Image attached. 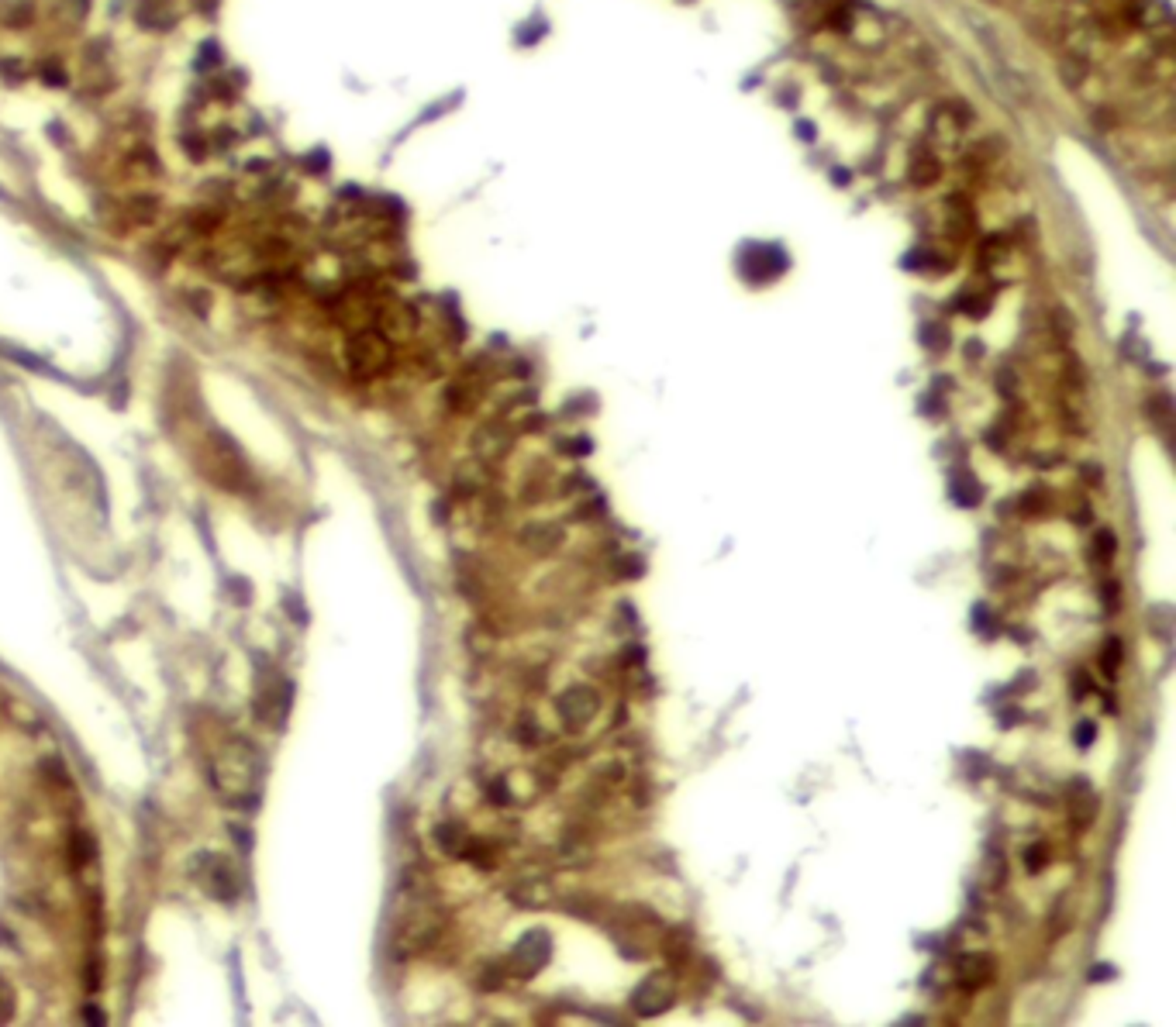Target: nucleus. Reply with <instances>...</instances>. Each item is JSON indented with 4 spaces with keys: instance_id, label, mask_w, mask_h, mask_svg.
<instances>
[{
    "instance_id": "obj_13",
    "label": "nucleus",
    "mask_w": 1176,
    "mask_h": 1027,
    "mask_svg": "<svg viewBox=\"0 0 1176 1027\" xmlns=\"http://www.w3.org/2000/svg\"><path fill=\"white\" fill-rule=\"evenodd\" d=\"M435 841H438V848H442V852H449V855H456V858H462V855H466V848L473 845V838L462 831L459 824H452V821L449 824H438Z\"/></svg>"
},
{
    "instance_id": "obj_20",
    "label": "nucleus",
    "mask_w": 1176,
    "mask_h": 1027,
    "mask_svg": "<svg viewBox=\"0 0 1176 1027\" xmlns=\"http://www.w3.org/2000/svg\"><path fill=\"white\" fill-rule=\"evenodd\" d=\"M1025 862H1028L1031 872H1039L1045 866V848H1028V852H1025Z\"/></svg>"
},
{
    "instance_id": "obj_5",
    "label": "nucleus",
    "mask_w": 1176,
    "mask_h": 1027,
    "mask_svg": "<svg viewBox=\"0 0 1176 1027\" xmlns=\"http://www.w3.org/2000/svg\"><path fill=\"white\" fill-rule=\"evenodd\" d=\"M373 327L390 341H404L418 331V311L404 301H383L373 307Z\"/></svg>"
},
{
    "instance_id": "obj_7",
    "label": "nucleus",
    "mask_w": 1176,
    "mask_h": 1027,
    "mask_svg": "<svg viewBox=\"0 0 1176 1027\" xmlns=\"http://www.w3.org/2000/svg\"><path fill=\"white\" fill-rule=\"evenodd\" d=\"M597 713V693L590 687H573L559 697V717L566 727H583L590 725Z\"/></svg>"
},
{
    "instance_id": "obj_17",
    "label": "nucleus",
    "mask_w": 1176,
    "mask_h": 1027,
    "mask_svg": "<svg viewBox=\"0 0 1176 1027\" xmlns=\"http://www.w3.org/2000/svg\"><path fill=\"white\" fill-rule=\"evenodd\" d=\"M480 486H484V469H480V466H462L459 472H456V490H459V494H476V490H480Z\"/></svg>"
},
{
    "instance_id": "obj_11",
    "label": "nucleus",
    "mask_w": 1176,
    "mask_h": 1027,
    "mask_svg": "<svg viewBox=\"0 0 1176 1027\" xmlns=\"http://www.w3.org/2000/svg\"><path fill=\"white\" fill-rule=\"evenodd\" d=\"M480 393H484V379H480V373H476V369H466V373H462L459 379L449 387V407L452 411H470L476 400H480Z\"/></svg>"
},
{
    "instance_id": "obj_24",
    "label": "nucleus",
    "mask_w": 1176,
    "mask_h": 1027,
    "mask_svg": "<svg viewBox=\"0 0 1176 1027\" xmlns=\"http://www.w3.org/2000/svg\"><path fill=\"white\" fill-rule=\"evenodd\" d=\"M1107 972H1111L1107 966H1097V969H1091V979H1107Z\"/></svg>"
},
{
    "instance_id": "obj_3",
    "label": "nucleus",
    "mask_w": 1176,
    "mask_h": 1027,
    "mask_svg": "<svg viewBox=\"0 0 1176 1027\" xmlns=\"http://www.w3.org/2000/svg\"><path fill=\"white\" fill-rule=\"evenodd\" d=\"M194 876H197V882L204 886V893L211 896V900L231 904V900L239 896V876H235V866H231L225 855L204 852V855L194 862Z\"/></svg>"
},
{
    "instance_id": "obj_15",
    "label": "nucleus",
    "mask_w": 1176,
    "mask_h": 1027,
    "mask_svg": "<svg viewBox=\"0 0 1176 1027\" xmlns=\"http://www.w3.org/2000/svg\"><path fill=\"white\" fill-rule=\"evenodd\" d=\"M124 211H128V218H132L135 225H149V221H156V214H159V200L152 194H138V197L128 200Z\"/></svg>"
},
{
    "instance_id": "obj_14",
    "label": "nucleus",
    "mask_w": 1176,
    "mask_h": 1027,
    "mask_svg": "<svg viewBox=\"0 0 1176 1027\" xmlns=\"http://www.w3.org/2000/svg\"><path fill=\"white\" fill-rule=\"evenodd\" d=\"M138 25L146 28H173L170 0H142L138 4Z\"/></svg>"
},
{
    "instance_id": "obj_18",
    "label": "nucleus",
    "mask_w": 1176,
    "mask_h": 1027,
    "mask_svg": "<svg viewBox=\"0 0 1176 1027\" xmlns=\"http://www.w3.org/2000/svg\"><path fill=\"white\" fill-rule=\"evenodd\" d=\"M14 1014V990L11 982L0 976V1021H7Z\"/></svg>"
},
{
    "instance_id": "obj_19",
    "label": "nucleus",
    "mask_w": 1176,
    "mask_h": 1027,
    "mask_svg": "<svg viewBox=\"0 0 1176 1027\" xmlns=\"http://www.w3.org/2000/svg\"><path fill=\"white\" fill-rule=\"evenodd\" d=\"M1093 545H1097V556H1101V558L1115 556V534H1111V532H1097V534H1093Z\"/></svg>"
},
{
    "instance_id": "obj_22",
    "label": "nucleus",
    "mask_w": 1176,
    "mask_h": 1027,
    "mask_svg": "<svg viewBox=\"0 0 1176 1027\" xmlns=\"http://www.w3.org/2000/svg\"><path fill=\"white\" fill-rule=\"evenodd\" d=\"M42 73H45V83H49V86H62V83H66L62 70H56V66H42Z\"/></svg>"
},
{
    "instance_id": "obj_12",
    "label": "nucleus",
    "mask_w": 1176,
    "mask_h": 1027,
    "mask_svg": "<svg viewBox=\"0 0 1176 1027\" xmlns=\"http://www.w3.org/2000/svg\"><path fill=\"white\" fill-rule=\"evenodd\" d=\"M973 228H976V214H973V207L966 197H952L949 200V235L963 242V238H970Z\"/></svg>"
},
{
    "instance_id": "obj_21",
    "label": "nucleus",
    "mask_w": 1176,
    "mask_h": 1027,
    "mask_svg": "<svg viewBox=\"0 0 1176 1027\" xmlns=\"http://www.w3.org/2000/svg\"><path fill=\"white\" fill-rule=\"evenodd\" d=\"M1093 738H1097V727H1093V725H1079V731H1077V745H1079V749H1087Z\"/></svg>"
},
{
    "instance_id": "obj_16",
    "label": "nucleus",
    "mask_w": 1176,
    "mask_h": 1027,
    "mask_svg": "<svg viewBox=\"0 0 1176 1027\" xmlns=\"http://www.w3.org/2000/svg\"><path fill=\"white\" fill-rule=\"evenodd\" d=\"M1121 641L1118 638H1107V645H1104V652H1101V669H1104V676L1107 679H1115L1118 676V669H1121Z\"/></svg>"
},
{
    "instance_id": "obj_9",
    "label": "nucleus",
    "mask_w": 1176,
    "mask_h": 1027,
    "mask_svg": "<svg viewBox=\"0 0 1176 1027\" xmlns=\"http://www.w3.org/2000/svg\"><path fill=\"white\" fill-rule=\"evenodd\" d=\"M994 979V958L987 955H966L959 958V986L963 990H980Z\"/></svg>"
},
{
    "instance_id": "obj_6",
    "label": "nucleus",
    "mask_w": 1176,
    "mask_h": 1027,
    "mask_svg": "<svg viewBox=\"0 0 1176 1027\" xmlns=\"http://www.w3.org/2000/svg\"><path fill=\"white\" fill-rule=\"evenodd\" d=\"M549 962V934L546 931H528L514 955H510V972L522 979H532L538 969Z\"/></svg>"
},
{
    "instance_id": "obj_10",
    "label": "nucleus",
    "mask_w": 1176,
    "mask_h": 1027,
    "mask_svg": "<svg viewBox=\"0 0 1176 1027\" xmlns=\"http://www.w3.org/2000/svg\"><path fill=\"white\" fill-rule=\"evenodd\" d=\"M908 176L914 186H932L938 176H942V162L935 156L928 146H918L911 152V166H908Z\"/></svg>"
},
{
    "instance_id": "obj_1",
    "label": "nucleus",
    "mask_w": 1176,
    "mask_h": 1027,
    "mask_svg": "<svg viewBox=\"0 0 1176 1027\" xmlns=\"http://www.w3.org/2000/svg\"><path fill=\"white\" fill-rule=\"evenodd\" d=\"M211 786L221 803L228 807H249L259 797L263 786V759L259 749L245 738H228L214 759H211Z\"/></svg>"
},
{
    "instance_id": "obj_8",
    "label": "nucleus",
    "mask_w": 1176,
    "mask_h": 1027,
    "mask_svg": "<svg viewBox=\"0 0 1176 1027\" xmlns=\"http://www.w3.org/2000/svg\"><path fill=\"white\" fill-rule=\"evenodd\" d=\"M473 448L484 456V459H498V456H504V452L510 448V428L508 424H500V421L484 424L473 438Z\"/></svg>"
},
{
    "instance_id": "obj_2",
    "label": "nucleus",
    "mask_w": 1176,
    "mask_h": 1027,
    "mask_svg": "<svg viewBox=\"0 0 1176 1027\" xmlns=\"http://www.w3.org/2000/svg\"><path fill=\"white\" fill-rule=\"evenodd\" d=\"M345 366L355 379H376L394 366V341L373 325L355 327L345 341Z\"/></svg>"
},
{
    "instance_id": "obj_23",
    "label": "nucleus",
    "mask_w": 1176,
    "mask_h": 1027,
    "mask_svg": "<svg viewBox=\"0 0 1176 1027\" xmlns=\"http://www.w3.org/2000/svg\"><path fill=\"white\" fill-rule=\"evenodd\" d=\"M1104 604H1107V610L1118 607V583H1104Z\"/></svg>"
},
{
    "instance_id": "obj_4",
    "label": "nucleus",
    "mask_w": 1176,
    "mask_h": 1027,
    "mask_svg": "<svg viewBox=\"0 0 1176 1027\" xmlns=\"http://www.w3.org/2000/svg\"><path fill=\"white\" fill-rule=\"evenodd\" d=\"M673 1000H677V979L669 972H653L631 990V1010L639 1017L663 1014V1010L673 1007Z\"/></svg>"
}]
</instances>
